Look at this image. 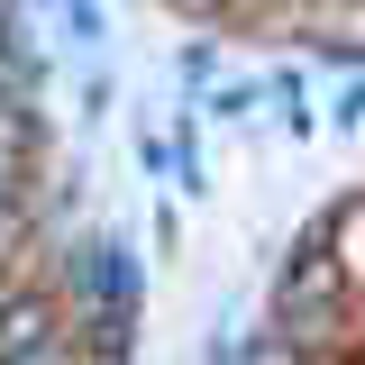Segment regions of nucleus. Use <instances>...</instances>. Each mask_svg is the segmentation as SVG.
<instances>
[{
	"label": "nucleus",
	"instance_id": "1",
	"mask_svg": "<svg viewBox=\"0 0 365 365\" xmlns=\"http://www.w3.org/2000/svg\"><path fill=\"white\" fill-rule=\"evenodd\" d=\"M347 319H356V283H347L329 228H319V237H302V256L283 265V292H274V347L329 365L338 347H347Z\"/></svg>",
	"mask_w": 365,
	"mask_h": 365
},
{
	"label": "nucleus",
	"instance_id": "2",
	"mask_svg": "<svg viewBox=\"0 0 365 365\" xmlns=\"http://www.w3.org/2000/svg\"><path fill=\"white\" fill-rule=\"evenodd\" d=\"M0 365H83V338H73V311L55 283H37V274L0 283Z\"/></svg>",
	"mask_w": 365,
	"mask_h": 365
},
{
	"label": "nucleus",
	"instance_id": "3",
	"mask_svg": "<svg viewBox=\"0 0 365 365\" xmlns=\"http://www.w3.org/2000/svg\"><path fill=\"white\" fill-rule=\"evenodd\" d=\"M329 247H338V265H347V283L365 292V201H356V210H347L338 228H329Z\"/></svg>",
	"mask_w": 365,
	"mask_h": 365
},
{
	"label": "nucleus",
	"instance_id": "4",
	"mask_svg": "<svg viewBox=\"0 0 365 365\" xmlns=\"http://www.w3.org/2000/svg\"><path fill=\"white\" fill-rule=\"evenodd\" d=\"M182 19H247V9H265V0H174Z\"/></svg>",
	"mask_w": 365,
	"mask_h": 365
}]
</instances>
